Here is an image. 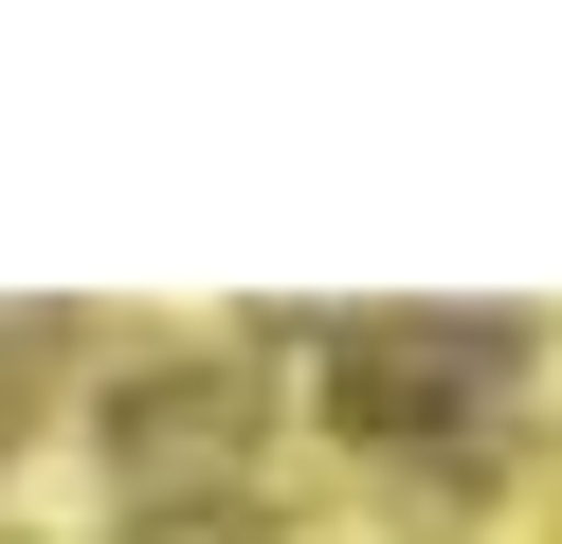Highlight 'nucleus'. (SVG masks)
Returning a JSON list of instances; mask_svg holds the SVG:
<instances>
[{
	"label": "nucleus",
	"mask_w": 562,
	"mask_h": 544,
	"mask_svg": "<svg viewBox=\"0 0 562 544\" xmlns=\"http://www.w3.org/2000/svg\"><path fill=\"white\" fill-rule=\"evenodd\" d=\"M490 381H508V326L381 309V326H345V363H327V418H363V435H436V418H472Z\"/></svg>",
	"instance_id": "nucleus-1"
}]
</instances>
